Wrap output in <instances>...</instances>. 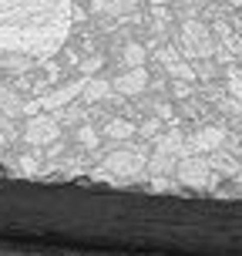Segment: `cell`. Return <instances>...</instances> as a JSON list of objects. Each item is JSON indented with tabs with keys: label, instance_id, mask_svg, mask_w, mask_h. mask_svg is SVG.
Listing matches in <instances>:
<instances>
[{
	"label": "cell",
	"instance_id": "30bf717a",
	"mask_svg": "<svg viewBox=\"0 0 242 256\" xmlns=\"http://www.w3.org/2000/svg\"><path fill=\"white\" fill-rule=\"evenodd\" d=\"M111 94V81H101V78H84V88H81V98L84 102H104Z\"/></svg>",
	"mask_w": 242,
	"mask_h": 256
},
{
	"label": "cell",
	"instance_id": "9a60e30c",
	"mask_svg": "<svg viewBox=\"0 0 242 256\" xmlns=\"http://www.w3.org/2000/svg\"><path fill=\"white\" fill-rule=\"evenodd\" d=\"M77 142H81V145H88V148H94V145H98V132H94L91 125H84L81 132H77Z\"/></svg>",
	"mask_w": 242,
	"mask_h": 256
},
{
	"label": "cell",
	"instance_id": "5b68a950",
	"mask_svg": "<svg viewBox=\"0 0 242 256\" xmlns=\"http://www.w3.org/2000/svg\"><path fill=\"white\" fill-rule=\"evenodd\" d=\"M145 84H148V71H145V64H141V68L121 71V74L111 81V91H118V94H141Z\"/></svg>",
	"mask_w": 242,
	"mask_h": 256
},
{
	"label": "cell",
	"instance_id": "5bb4252c",
	"mask_svg": "<svg viewBox=\"0 0 242 256\" xmlns=\"http://www.w3.org/2000/svg\"><path fill=\"white\" fill-rule=\"evenodd\" d=\"M145 58H148V51H145L141 44H135V40H131V44H125V51H121V61H125L128 68H141V64H145Z\"/></svg>",
	"mask_w": 242,
	"mask_h": 256
},
{
	"label": "cell",
	"instance_id": "3957f363",
	"mask_svg": "<svg viewBox=\"0 0 242 256\" xmlns=\"http://www.w3.org/2000/svg\"><path fill=\"white\" fill-rule=\"evenodd\" d=\"M145 152L141 148H121V152L108 155L104 158L101 172L104 176H125V179H135V176H141V168H145Z\"/></svg>",
	"mask_w": 242,
	"mask_h": 256
},
{
	"label": "cell",
	"instance_id": "9c48e42d",
	"mask_svg": "<svg viewBox=\"0 0 242 256\" xmlns=\"http://www.w3.org/2000/svg\"><path fill=\"white\" fill-rule=\"evenodd\" d=\"M222 142H226V128H202V132L189 142V148L192 152H216Z\"/></svg>",
	"mask_w": 242,
	"mask_h": 256
},
{
	"label": "cell",
	"instance_id": "8992f818",
	"mask_svg": "<svg viewBox=\"0 0 242 256\" xmlns=\"http://www.w3.org/2000/svg\"><path fill=\"white\" fill-rule=\"evenodd\" d=\"M57 135H61V122H54V118H47V115L30 118V125H27V142H34V145L54 142Z\"/></svg>",
	"mask_w": 242,
	"mask_h": 256
},
{
	"label": "cell",
	"instance_id": "7402d4cb",
	"mask_svg": "<svg viewBox=\"0 0 242 256\" xmlns=\"http://www.w3.org/2000/svg\"><path fill=\"white\" fill-rule=\"evenodd\" d=\"M229 4H236V7H242V0H229Z\"/></svg>",
	"mask_w": 242,
	"mask_h": 256
},
{
	"label": "cell",
	"instance_id": "6da1fadb",
	"mask_svg": "<svg viewBox=\"0 0 242 256\" xmlns=\"http://www.w3.org/2000/svg\"><path fill=\"white\" fill-rule=\"evenodd\" d=\"M74 24L71 0H0V68L24 71L64 48Z\"/></svg>",
	"mask_w": 242,
	"mask_h": 256
},
{
	"label": "cell",
	"instance_id": "2e32d148",
	"mask_svg": "<svg viewBox=\"0 0 242 256\" xmlns=\"http://www.w3.org/2000/svg\"><path fill=\"white\" fill-rule=\"evenodd\" d=\"M229 88H232V94L242 98V68H229Z\"/></svg>",
	"mask_w": 242,
	"mask_h": 256
},
{
	"label": "cell",
	"instance_id": "ba28073f",
	"mask_svg": "<svg viewBox=\"0 0 242 256\" xmlns=\"http://www.w3.org/2000/svg\"><path fill=\"white\" fill-rule=\"evenodd\" d=\"M158 58H162V64H165V71L172 78H175V81H195V71H192L189 64L182 61L179 54L172 51V48H165V51H158Z\"/></svg>",
	"mask_w": 242,
	"mask_h": 256
},
{
	"label": "cell",
	"instance_id": "d6986e66",
	"mask_svg": "<svg viewBox=\"0 0 242 256\" xmlns=\"http://www.w3.org/2000/svg\"><path fill=\"white\" fill-rule=\"evenodd\" d=\"M101 58H88V61H84V64H81V71H84V78H91V74H94V71H98V68H101Z\"/></svg>",
	"mask_w": 242,
	"mask_h": 256
},
{
	"label": "cell",
	"instance_id": "ac0fdd59",
	"mask_svg": "<svg viewBox=\"0 0 242 256\" xmlns=\"http://www.w3.org/2000/svg\"><path fill=\"white\" fill-rule=\"evenodd\" d=\"M212 166H216L219 172H229V176H236V172H239V162H229V158H222V155H219V158H212Z\"/></svg>",
	"mask_w": 242,
	"mask_h": 256
},
{
	"label": "cell",
	"instance_id": "4fadbf2b",
	"mask_svg": "<svg viewBox=\"0 0 242 256\" xmlns=\"http://www.w3.org/2000/svg\"><path fill=\"white\" fill-rule=\"evenodd\" d=\"M135 132H138V128L131 125V122H125V118H111V122L104 125V135H108V138H131Z\"/></svg>",
	"mask_w": 242,
	"mask_h": 256
},
{
	"label": "cell",
	"instance_id": "52a82bcc",
	"mask_svg": "<svg viewBox=\"0 0 242 256\" xmlns=\"http://www.w3.org/2000/svg\"><path fill=\"white\" fill-rule=\"evenodd\" d=\"M209 176H212V168L205 158H185L179 166V182H185V186H205V182H212Z\"/></svg>",
	"mask_w": 242,
	"mask_h": 256
},
{
	"label": "cell",
	"instance_id": "7c38bea8",
	"mask_svg": "<svg viewBox=\"0 0 242 256\" xmlns=\"http://www.w3.org/2000/svg\"><path fill=\"white\" fill-rule=\"evenodd\" d=\"M179 152H182V135L179 132H168L165 138L158 142V158H168V162H172Z\"/></svg>",
	"mask_w": 242,
	"mask_h": 256
},
{
	"label": "cell",
	"instance_id": "ffe728a7",
	"mask_svg": "<svg viewBox=\"0 0 242 256\" xmlns=\"http://www.w3.org/2000/svg\"><path fill=\"white\" fill-rule=\"evenodd\" d=\"M172 91H175L179 98H189V94H192V81H175V84H172Z\"/></svg>",
	"mask_w": 242,
	"mask_h": 256
},
{
	"label": "cell",
	"instance_id": "277c9868",
	"mask_svg": "<svg viewBox=\"0 0 242 256\" xmlns=\"http://www.w3.org/2000/svg\"><path fill=\"white\" fill-rule=\"evenodd\" d=\"M81 88H84V78H77V81H71V84H61V88L51 91V94H40V98H34V102L27 104L24 112H27V115H37V112H47V108L71 104L77 94H81Z\"/></svg>",
	"mask_w": 242,
	"mask_h": 256
},
{
	"label": "cell",
	"instance_id": "603a6c76",
	"mask_svg": "<svg viewBox=\"0 0 242 256\" xmlns=\"http://www.w3.org/2000/svg\"><path fill=\"white\" fill-rule=\"evenodd\" d=\"M148 4H165V0H148Z\"/></svg>",
	"mask_w": 242,
	"mask_h": 256
},
{
	"label": "cell",
	"instance_id": "e0dca14e",
	"mask_svg": "<svg viewBox=\"0 0 242 256\" xmlns=\"http://www.w3.org/2000/svg\"><path fill=\"white\" fill-rule=\"evenodd\" d=\"M0 104H3L7 112H20V102H17V98H13L7 88H0Z\"/></svg>",
	"mask_w": 242,
	"mask_h": 256
},
{
	"label": "cell",
	"instance_id": "8fae6325",
	"mask_svg": "<svg viewBox=\"0 0 242 256\" xmlns=\"http://www.w3.org/2000/svg\"><path fill=\"white\" fill-rule=\"evenodd\" d=\"M138 0H91V10L94 14H108V17H118V14L131 10Z\"/></svg>",
	"mask_w": 242,
	"mask_h": 256
},
{
	"label": "cell",
	"instance_id": "7a4b0ae2",
	"mask_svg": "<svg viewBox=\"0 0 242 256\" xmlns=\"http://www.w3.org/2000/svg\"><path fill=\"white\" fill-rule=\"evenodd\" d=\"M182 51L189 54V58H212L216 51V40H212V30L199 20H185L182 24Z\"/></svg>",
	"mask_w": 242,
	"mask_h": 256
},
{
	"label": "cell",
	"instance_id": "44dd1931",
	"mask_svg": "<svg viewBox=\"0 0 242 256\" xmlns=\"http://www.w3.org/2000/svg\"><path fill=\"white\" fill-rule=\"evenodd\" d=\"M138 132H141V135H145V138H152V135H158V122H155V118H152V122H145V125L138 128Z\"/></svg>",
	"mask_w": 242,
	"mask_h": 256
}]
</instances>
